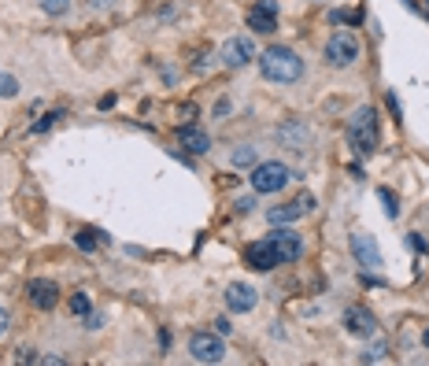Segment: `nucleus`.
Wrapping results in <instances>:
<instances>
[{
  "mask_svg": "<svg viewBox=\"0 0 429 366\" xmlns=\"http://www.w3.org/2000/svg\"><path fill=\"white\" fill-rule=\"evenodd\" d=\"M259 67H263V78L278 81V86H293V81L304 78V60L285 44H270L267 52H259Z\"/></svg>",
  "mask_w": 429,
  "mask_h": 366,
  "instance_id": "f257e3e1",
  "label": "nucleus"
},
{
  "mask_svg": "<svg viewBox=\"0 0 429 366\" xmlns=\"http://www.w3.org/2000/svg\"><path fill=\"white\" fill-rule=\"evenodd\" d=\"M348 144H352L355 155H363V159L378 148V112H374V107H359V112L352 115V122H348Z\"/></svg>",
  "mask_w": 429,
  "mask_h": 366,
  "instance_id": "f03ea898",
  "label": "nucleus"
},
{
  "mask_svg": "<svg viewBox=\"0 0 429 366\" xmlns=\"http://www.w3.org/2000/svg\"><path fill=\"white\" fill-rule=\"evenodd\" d=\"M289 178H293V170H289L285 163H255L252 189H255V193H281Z\"/></svg>",
  "mask_w": 429,
  "mask_h": 366,
  "instance_id": "7ed1b4c3",
  "label": "nucleus"
},
{
  "mask_svg": "<svg viewBox=\"0 0 429 366\" xmlns=\"http://www.w3.org/2000/svg\"><path fill=\"white\" fill-rule=\"evenodd\" d=\"M326 60H330L333 67H352V63L359 60V41H355L352 34H333L330 44H326Z\"/></svg>",
  "mask_w": 429,
  "mask_h": 366,
  "instance_id": "20e7f679",
  "label": "nucleus"
},
{
  "mask_svg": "<svg viewBox=\"0 0 429 366\" xmlns=\"http://www.w3.org/2000/svg\"><path fill=\"white\" fill-rule=\"evenodd\" d=\"M189 355H193L196 363H222L226 344L218 341L215 333H193V341H189Z\"/></svg>",
  "mask_w": 429,
  "mask_h": 366,
  "instance_id": "39448f33",
  "label": "nucleus"
},
{
  "mask_svg": "<svg viewBox=\"0 0 429 366\" xmlns=\"http://www.w3.org/2000/svg\"><path fill=\"white\" fill-rule=\"evenodd\" d=\"M352 255H355V263H359L363 270H378V267H381L378 241H374L370 233H363V230H355V233H352Z\"/></svg>",
  "mask_w": 429,
  "mask_h": 366,
  "instance_id": "423d86ee",
  "label": "nucleus"
},
{
  "mask_svg": "<svg viewBox=\"0 0 429 366\" xmlns=\"http://www.w3.org/2000/svg\"><path fill=\"white\" fill-rule=\"evenodd\" d=\"M218 60L226 63V67H248L255 60V44L248 38H230L222 41V49H218Z\"/></svg>",
  "mask_w": 429,
  "mask_h": 366,
  "instance_id": "0eeeda50",
  "label": "nucleus"
},
{
  "mask_svg": "<svg viewBox=\"0 0 429 366\" xmlns=\"http://www.w3.org/2000/svg\"><path fill=\"white\" fill-rule=\"evenodd\" d=\"M267 241L274 244V252H278V263H296L300 255H304V241H300L293 230H274Z\"/></svg>",
  "mask_w": 429,
  "mask_h": 366,
  "instance_id": "6e6552de",
  "label": "nucleus"
},
{
  "mask_svg": "<svg viewBox=\"0 0 429 366\" xmlns=\"http://www.w3.org/2000/svg\"><path fill=\"white\" fill-rule=\"evenodd\" d=\"M248 26L255 34H274V26H278V4L274 0H255L248 8Z\"/></svg>",
  "mask_w": 429,
  "mask_h": 366,
  "instance_id": "1a4fd4ad",
  "label": "nucleus"
},
{
  "mask_svg": "<svg viewBox=\"0 0 429 366\" xmlns=\"http://www.w3.org/2000/svg\"><path fill=\"white\" fill-rule=\"evenodd\" d=\"M315 207V196L311 193H304V196H296L293 204H281V207H270V226H281V222H293V218H300V215H307Z\"/></svg>",
  "mask_w": 429,
  "mask_h": 366,
  "instance_id": "9d476101",
  "label": "nucleus"
},
{
  "mask_svg": "<svg viewBox=\"0 0 429 366\" xmlns=\"http://www.w3.org/2000/svg\"><path fill=\"white\" fill-rule=\"evenodd\" d=\"M255 304H259V292H255L252 285H241V281H237V285L226 289V307L237 311V315H248Z\"/></svg>",
  "mask_w": 429,
  "mask_h": 366,
  "instance_id": "9b49d317",
  "label": "nucleus"
},
{
  "mask_svg": "<svg viewBox=\"0 0 429 366\" xmlns=\"http://www.w3.org/2000/svg\"><path fill=\"white\" fill-rule=\"evenodd\" d=\"M30 304L38 311H52L60 304V285H56V281H49V278H38L30 285Z\"/></svg>",
  "mask_w": 429,
  "mask_h": 366,
  "instance_id": "f8f14e48",
  "label": "nucleus"
},
{
  "mask_svg": "<svg viewBox=\"0 0 429 366\" xmlns=\"http://www.w3.org/2000/svg\"><path fill=\"white\" fill-rule=\"evenodd\" d=\"M244 263H252L255 270H270V267H278V252H274L270 241H252L244 248Z\"/></svg>",
  "mask_w": 429,
  "mask_h": 366,
  "instance_id": "ddd939ff",
  "label": "nucleus"
},
{
  "mask_svg": "<svg viewBox=\"0 0 429 366\" xmlns=\"http://www.w3.org/2000/svg\"><path fill=\"white\" fill-rule=\"evenodd\" d=\"M344 329H348L352 337H370L374 329H378V322H374V315L367 307H348L344 311Z\"/></svg>",
  "mask_w": 429,
  "mask_h": 366,
  "instance_id": "4468645a",
  "label": "nucleus"
},
{
  "mask_svg": "<svg viewBox=\"0 0 429 366\" xmlns=\"http://www.w3.org/2000/svg\"><path fill=\"white\" fill-rule=\"evenodd\" d=\"M278 141L285 144V148H296L300 152V148H307V141H311V130L293 118V122H281L278 126Z\"/></svg>",
  "mask_w": 429,
  "mask_h": 366,
  "instance_id": "2eb2a0df",
  "label": "nucleus"
},
{
  "mask_svg": "<svg viewBox=\"0 0 429 366\" xmlns=\"http://www.w3.org/2000/svg\"><path fill=\"white\" fill-rule=\"evenodd\" d=\"M178 141L185 144V152H196V155H204L207 148H211V137L200 130V126H181V130H178Z\"/></svg>",
  "mask_w": 429,
  "mask_h": 366,
  "instance_id": "dca6fc26",
  "label": "nucleus"
},
{
  "mask_svg": "<svg viewBox=\"0 0 429 366\" xmlns=\"http://www.w3.org/2000/svg\"><path fill=\"white\" fill-rule=\"evenodd\" d=\"M230 163H233V167H255V148H252V144H244V148H233Z\"/></svg>",
  "mask_w": 429,
  "mask_h": 366,
  "instance_id": "f3484780",
  "label": "nucleus"
},
{
  "mask_svg": "<svg viewBox=\"0 0 429 366\" xmlns=\"http://www.w3.org/2000/svg\"><path fill=\"white\" fill-rule=\"evenodd\" d=\"M15 93H19V78L4 70V75H0V96H15Z\"/></svg>",
  "mask_w": 429,
  "mask_h": 366,
  "instance_id": "a211bd4d",
  "label": "nucleus"
},
{
  "mask_svg": "<svg viewBox=\"0 0 429 366\" xmlns=\"http://www.w3.org/2000/svg\"><path fill=\"white\" fill-rule=\"evenodd\" d=\"M378 196H381V204H385V215H389V218H396V215H400V200L392 196L389 189H378Z\"/></svg>",
  "mask_w": 429,
  "mask_h": 366,
  "instance_id": "6ab92c4d",
  "label": "nucleus"
},
{
  "mask_svg": "<svg viewBox=\"0 0 429 366\" xmlns=\"http://www.w3.org/2000/svg\"><path fill=\"white\" fill-rule=\"evenodd\" d=\"M70 311L81 315V318L89 315V296H86V292H75V296H70Z\"/></svg>",
  "mask_w": 429,
  "mask_h": 366,
  "instance_id": "aec40b11",
  "label": "nucleus"
},
{
  "mask_svg": "<svg viewBox=\"0 0 429 366\" xmlns=\"http://www.w3.org/2000/svg\"><path fill=\"white\" fill-rule=\"evenodd\" d=\"M41 8H44L49 15H67L70 0H41Z\"/></svg>",
  "mask_w": 429,
  "mask_h": 366,
  "instance_id": "412c9836",
  "label": "nucleus"
},
{
  "mask_svg": "<svg viewBox=\"0 0 429 366\" xmlns=\"http://www.w3.org/2000/svg\"><path fill=\"white\" fill-rule=\"evenodd\" d=\"M63 118V112H52V115H44L41 122H34V133H44V130H52V126H56Z\"/></svg>",
  "mask_w": 429,
  "mask_h": 366,
  "instance_id": "4be33fe9",
  "label": "nucleus"
},
{
  "mask_svg": "<svg viewBox=\"0 0 429 366\" xmlns=\"http://www.w3.org/2000/svg\"><path fill=\"white\" fill-rule=\"evenodd\" d=\"M385 352H389V348H385V341H378V344H374L370 352H367V355H363V359H367V363H378V359H385Z\"/></svg>",
  "mask_w": 429,
  "mask_h": 366,
  "instance_id": "5701e85b",
  "label": "nucleus"
},
{
  "mask_svg": "<svg viewBox=\"0 0 429 366\" xmlns=\"http://www.w3.org/2000/svg\"><path fill=\"white\" fill-rule=\"evenodd\" d=\"M78 248H81V252H93V248H96L93 230H81V233H78Z\"/></svg>",
  "mask_w": 429,
  "mask_h": 366,
  "instance_id": "b1692460",
  "label": "nucleus"
},
{
  "mask_svg": "<svg viewBox=\"0 0 429 366\" xmlns=\"http://www.w3.org/2000/svg\"><path fill=\"white\" fill-rule=\"evenodd\" d=\"M15 359H19V363H41V355L34 352V348H19V352H15Z\"/></svg>",
  "mask_w": 429,
  "mask_h": 366,
  "instance_id": "393cba45",
  "label": "nucleus"
},
{
  "mask_svg": "<svg viewBox=\"0 0 429 366\" xmlns=\"http://www.w3.org/2000/svg\"><path fill=\"white\" fill-rule=\"evenodd\" d=\"M407 244H411L415 252H422V255L429 252V241H426V237H418V233H411V237H407Z\"/></svg>",
  "mask_w": 429,
  "mask_h": 366,
  "instance_id": "a878e982",
  "label": "nucleus"
},
{
  "mask_svg": "<svg viewBox=\"0 0 429 366\" xmlns=\"http://www.w3.org/2000/svg\"><path fill=\"white\" fill-rule=\"evenodd\" d=\"M330 19L333 23H363V15H355V12H333Z\"/></svg>",
  "mask_w": 429,
  "mask_h": 366,
  "instance_id": "bb28decb",
  "label": "nucleus"
},
{
  "mask_svg": "<svg viewBox=\"0 0 429 366\" xmlns=\"http://www.w3.org/2000/svg\"><path fill=\"white\" fill-rule=\"evenodd\" d=\"M230 96H222V100H218V104H215V118H226V115H230Z\"/></svg>",
  "mask_w": 429,
  "mask_h": 366,
  "instance_id": "cd10ccee",
  "label": "nucleus"
},
{
  "mask_svg": "<svg viewBox=\"0 0 429 366\" xmlns=\"http://www.w3.org/2000/svg\"><path fill=\"white\" fill-rule=\"evenodd\" d=\"M86 326H89V329H100V326H104V315H96V311H89V315H86Z\"/></svg>",
  "mask_w": 429,
  "mask_h": 366,
  "instance_id": "c85d7f7f",
  "label": "nucleus"
},
{
  "mask_svg": "<svg viewBox=\"0 0 429 366\" xmlns=\"http://www.w3.org/2000/svg\"><path fill=\"white\" fill-rule=\"evenodd\" d=\"M252 207H255V200H252V196H241V200H237V211H241V215H248Z\"/></svg>",
  "mask_w": 429,
  "mask_h": 366,
  "instance_id": "c756f323",
  "label": "nucleus"
},
{
  "mask_svg": "<svg viewBox=\"0 0 429 366\" xmlns=\"http://www.w3.org/2000/svg\"><path fill=\"white\" fill-rule=\"evenodd\" d=\"M215 329H218V333H230V329H233V322H230V318H215Z\"/></svg>",
  "mask_w": 429,
  "mask_h": 366,
  "instance_id": "7c9ffc66",
  "label": "nucleus"
},
{
  "mask_svg": "<svg viewBox=\"0 0 429 366\" xmlns=\"http://www.w3.org/2000/svg\"><path fill=\"white\" fill-rule=\"evenodd\" d=\"M385 104L392 107V115H396V118H400V100H396V96H392V93H389V96H385Z\"/></svg>",
  "mask_w": 429,
  "mask_h": 366,
  "instance_id": "2f4dec72",
  "label": "nucleus"
},
{
  "mask_svg": "<svg viewBox=\"0 0 429 366\" xmlns=\"http://www.w3.org/2000/svg\"><path fill=\"white\" fill-rule=\"evenodd\" d=\"M8 322H12V318H8V311L0 307V333H8Z\"/></svg>",
  "mask_w": 429,
  "mask_h": 366,
  "instance_id": "473e14b6",
  "label": "nucleus"
},
{
  "mask_svg": "<svg viewBox=\"0 0 429 366\" xmlns=\"http://www.w3.org/2000/svg\"><path fill=\"white\" fill-rule=\"evenodd\" d=\"M41 363H49V366H63L60 355H41Z\"/></svg>",
  "mask_w": 429,
  "mask_h": 366,
  "instance_id": "72a5a7b5",
  "label": "nucleus"
},
{
  "mask_svg": "<svg viewBox=\"0 0 429 366\" xmlns=\"http://www.w3.org/2000/svg\"><path fill=\"white\" fill-rule=\"evenodd\" d=\"M89 4H93V8H104V4H107V0H89Z\"/></svg>",
  "mask_w": 429,
  "mask_h": 366,
  "instance_id": "f704fd0d",
  "label": "nucleus"
},
{
  "mask_svg": "<svg viewBox=\"0 0 429 366\" xmlns=\"http://www.w3.org/2000/svg\"><path fill=\"white\" fill-rule=\"evenodd\" d=\"M422 344H426V348H429V329H426V333H422Z\"/></svg>",
  "mask_w": 429,
  "mask_h": 366,
  "instance_id": "c9c22d12",
  "label": "nucleus"
},
{
  "mask_svg": "<svg viewBox=\"0 0 429 366\" xmlns=\"http://www.w3.org/2000/svg\"><path fill=\"white\" fill-rule=\"evenodd\" d=\"M404 4H407V8H418V4H415V0H404Z\"/></svg>",
  "mask_w": 429,
  "mask_h": 366,
  "instance_id": "e433bc0d",
  "label": "nucleus"
},
{
  "mask_svg": "<svg viewBox=\"0 0 429 366\" xmlns=\"http://www.w3.org/2000/svg\"><path fill=\"white\" fill-rule=\"evenodd\" d=\"M426 15H429V0H426Z\"/></svg>",
  "mask_w": 429,
  "mask_h": 366,
  "instance_id": "4c0bfd02",
  "label": "nucleus"
}]
</instances>
